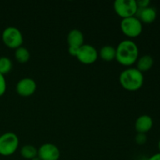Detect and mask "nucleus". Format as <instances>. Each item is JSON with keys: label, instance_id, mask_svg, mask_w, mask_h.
Wrapping results in <instances>:
<instances>
[{"label": "nucleus", "instance_id": "obj_17", "mask_svg": "<svg viewBox=\"0 0 160 160\" xmlns=\"http://www.w3.org/2000/svg\"><path fill=\"white\" fill-rule=\"evenodd\" d=\"M12 68V62L7 56L0 57V73L2 75L9 73Z\"/></svg>", "mask_w": 160, "mask_h": 160}, {"label": "nucleus", "instance_id": "obj_9", "mask_svg": "<svg viewBox=\"0 0 160 160\" xmlns=\"http://www.w3.org/2000/svg\"><path fill=\"white\" fill-rule=\"evenodd\" d=\"M37 89V84L34 79L30 78H22L16 85V92L22 97H29L34 94Z\"/></svg>", "mask_w": 160, "mask_h": 160}, {"label": "nucleus", "instance_id": "obj_1", "mask_svg": "<svg viewBox=\"0 0 160 160\" xmlns=\"http://www.w3.org/2000/svg\"><path fill=\"white\" fill-rule=\"evenodd\" d=\"M139 57V49L137 44L132 40L126 39L118 44L116 48V59L124 67H131L136 63Z\"/></svg>", "mask_w": 160, "mask_h": 160}, {"label": "nucleus", "instance_id": "obj_7", "mask_svg": "<svg viewBox=\"0 0 160 160\" xmlns=\"http://www.w3.org/2000/svg\"><path fill=\"white\" fill-rule=\"evenodd\" d=\"M77 59L80 62L85 65L94 63L98 58V52L96 48L89 44H84L78 50Z\"/></svg>", "mask_w": 160, "mask_h": 160}, {"label": "nucleus", "instance_id": "obj_11", "mask_svg": "<svg viewBox=\"0 0 160 160\" xmlns=\"http://www.w3.org/2000/svg\"><path fill=\"white\" fill-rule=\"evenodd\" d=\"M137 15V17L141 20L142 23L148 24V23H153L156 20L157 13L154 8L148 6L144 9H138Z\"/></svg>", "mask_w": 160, "mask_h": 160}, {"label": "nucleus", "instance_id": "obj_23", "mask_svg": "<svg viewBox=\"0 0 160 160\" xmlns=\"http://www.w3.org/2000/svg\"><path fill=\"white\" fill-rule=\"evenodd\" d=\"M31 160H41L40 159H39V157L38 156H36V157H34V159H32Z\"/></svg>", "mask_w": 160, "mask_h": 160}, {"label": "nucleus", "instance_id": "obj_22", "mask_svg": "<svg viewBox=\"0 0 160 160\" xmlns=\"http://www.w3.org/2000/svg\"><path fill=\"white\" fill-rule=\"evenodd\" d=\"M148 160H160V152L156 153L148 158Z\"/></svg>", "mask_w": 160, "mask_h": 160}, {"label": "nucleus", "instance_id": "obj_3", "mask_svg": "<svg viewBox=\"0 0 160 160\" xmlns=\"http://www.w3.org/2000/svg\"><path fill=\"white\" fill-rule=\"evenodd\" d=\"M20 141L15 133L6 132L0 135V155L10 156L18 149Z\"/></svg>", "mask_w": 160, "mask_h": 160}, {"label": "nucleus", "instance_id": "obj_16", "mask_svg": "<svg viewBox=\"0 0 160 160\" xmlns=\"http://www.w3.org/2000/svg\"><path fill=\"white\" fill-rule=\"evenodd\" d=\"M20 156L25 159L31 160L38 156V148L32 145H25L20 148Z\"/></svg>", "mask_w": 160, "mask_h": 160}, {"label": "nucleus", "instance_id": "obj_13", "mask_svg": "<svg viewBox=\"0 0 160 160\" xmlns=\"http://www.w3.org/2000/svg\"><path fill=\"white\" fill-rule=\"evenodd\" d=\"M153 64H154L153 58L150 55H144L138 59L136 62V65H137L136 68L142 73H144V72L148 71L152 67Z\"/></svg>", "mask_w": 160, "mask_h": 160}, {"label": "nucleus", "instance_id": "obj_21", "mask_svg": "<svg viewBox=\"0 0 160 160\" xmlns=\"http://www.w3.org/2000/svg\"><path fill=\"white\" fill-rule=\"evenodd\" d=\"M78 50H79V48H78V47L69 46L68 48V52L69 53H70V55H71L72 56H75V57H76L77 55H78Z\"/></svg>", "mask_w": 160, "mask_h": 160}, {"label": "nucleus", "instance_id": "obj_15", "mask_svg": "<svg viewBox=\"0 0 160 160\" xmlns=\"http://www.w3.org/2000/svg\"><path fill=\"white\" fill-rule=\"evenodd\" d=\"M14 56H15L16 60L18 62L26 63L29 61L30 58H31V54H30V52L28 48L23 46H20L17 49H15Z\"/></svg>", "mask_w": 160, "mask_h": 160}, {"label": "nucleus", "instance_id": "obj_10", "mask_svg": "<svg viewBox=\"0 0 160 160\" xmlns=\"http://www.w3.org/2000/svg\"><path fill=\"white\" fill-rule=\"evenodd\" d=\"M153 127V120L150 116L142 115L136 120L134 128L137 133L146 134Z\"/></svg>", "mask_w": 160, "mask_h": 160}, {"label": "nucleus", "instance_id": "obj_24", "mask_svg": "<svg viewBox=\"0 0 160 160\" xmlns=\"http://www.w3.org/2000/svg\"><path fill=\"white\" fill-rule=\"evenodd\" d=\"M158 148H159V152H160V139H159V143H158Z\"/></svg>", "mask_w": 160, "mask_h": 160}, {"label": "nucleus", "instance_id": "obj_14", "mask_svg": "<svg viewBox=\"0 0 160 160\" xmlns=\"http://www.w3.org/2000/svg\"><path fill=\"white\" fill-rule=\"evenodd\" d=\"M98 56L102 60L107 62L116 59V48L111 45H105L100 48Z\"/></svg>", "mask_w": 160, "mask_h": 160}, {"label": "nucleus", "instance_id": "obj_4", "mask_svg": "<svg viewBox=\"0 0 160 160\" xmlns=\"http://www.w3.org/2000/svg\"><path fill=\"white\" fill-rule=\"evenodd\" d=\"M2 40L6 47L12 49H17L22 46L23 43V37L21 31L15 27L5 28L2 34Z\"/></svg>", "mask_w": 160, "mask_h": 160}, {"label": "nucleus", "instance_id": "obj_19", "mask_svg": "<svg viewBox=\"0 0 160 160\" xmlns=\"http://www.w3.org/2000/svg\"><path fill=\"white\" fill-rule=\"evenodd\" d=\"M6 91V81L4 75L0 73V97L2 96Z\"/></svg>", "mask_w": 160, "mask_h": 160}, {"label": "nucleus", "instance_id": "obj_8", "mask_svg": "<svg viewBox=\"0 0 160 160\" xmlns=\"http://www.w3.org/2000/svg\"><path fill=\"white\" fill-rule=\"evenodd\" d=\"M60 150L52 143H45L38 148V156L41 160H59Z\"/></svg>", "mask_w": 160, "mask_h": 160}, {"label": "nucleus", "instance_id": "obj_5", "mask_svg": "<svg viewBox=\"0 0 160 160\" xmlns=\"http://www.w3.org/2000/svg\"><path fill=\"white\" fill-rule=\"evenodd\" d=\"M122 33L128 38H137L143 31V25L137 17H131L122 19L120 22Z\"/></svg>", "mask_w": 160, "mask_h": 160}, {"label": "nucleus", "instance_id": "obj_18", "mask_svg": "<svg viewBox=\"0 0 160 160\" xmlns=\"http://www.w3.org/2000/svg\"><path fill=\"white\" fill-rule=\"evenodd\" d=\"M135 142L139 145H143L147 142L146 134H142V133H137L135 136Z\"/></svg>", "mask_w": 160, "mask_h": 160}, {"label": "nucleus", "instance_id": "obj_20", "mask_svg": "<svg viewBox=\"0 0 160 160\" xmlns=\"http://www.w3.org/2000/svg\"><path fill=\"white\" fill-rule=\"evenodd\" d=\"M150 3H151V2L149 0H139V1H137L138 9H144V8L148 7Z\"/></svg>", "mask_w": 160, "mask_h": 160}, {"label": "nucleus", "instance_id": "obj_12", "mask_svg": "<svg viewBox=\"0 0 160 160\" xmlns=\"http://www.w3.org/2000/svg\"><path fill=\"white\" fill-rule=\"evenodd\" d=\"M84 34L78 29H73L67 34V43L69 46H74L80 48L84 45Z\"/></svg>", "mask_w": 160, "mask_h": 160}, {"label": "nucleus", "instance_id": "obj_6", "mask_svg": "<svg viewBox=\"0 0 160 160\" xmlns=\"http://www.w3.org/2000/svg\"><path fill=\"white\" fill-rule=\"evenodd\" d=\"M116 13L122 19L135 17L138 11L136 0H116L113 3Z\"/></svg>", "mask_w": 160, "mask_h": 160}, {"label": "nucleus", "instance_id": "obj_2", "mask_svg": "<svg viewBox=\"0 0 160 160\" xmlns=\"http://www.w3.org/2000/svg\"><path fill=\"white\" fill-rule=\"evenodd\" d=\"M120 83L122 87L129 92H135L143 86L144 75L136 67H129L120 73Z\"/></svg>", "mask_w": 160, "mask_h": 160}]
</instances>
